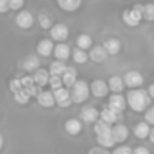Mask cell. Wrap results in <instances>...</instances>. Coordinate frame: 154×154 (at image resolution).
Returning <instances> with one entry per match:
<instances>
[{
	"label": "cell",
	"mask_w": 154,
	"mask_h": 154,
	"mask_svg": "<svg viewBox=\"0 0 154 154\" xmlns=\"http://www.w3.org/2000/svg\"><path fill=\"white\" fill-rule=\"evenodd\" d=\"M127 104L133 111L142 112L146 111L147 107L150 106L152 96L145 89H131L127 92Z\"/></svg>",
	"instance_id": "1"
},
{
	"label": "cell",
	"mask_w": 154,
	"mask_h": 154,
	"mask_svg": "<svg viewBox=\"0 0 154 154\" xmlns=\"http://www.w3.org/2000/svg\"><path fill=\"white\" fill-rule=\"evenodd\" d=\"M70 93H72L73 103L81 104L85 100H88L91 93V85H88V82L85 80H77L73 84V87L70 88Z\"/></svg>",
	"instance_id": "2"
},
{
	"label": "cell",
	"mask_w": 154,
	"mask_h": 154,
	"mask_svg": "<svg viewBox=\"0 0 154 154\" xmlns=\"http://www.w3.org/2000/svg\"><path fill=\"white\" fill-rule=\"evenodd\" d=\"M53 93H54V97H56V104L62 107V108H66V107H69L73 103L72 93H70V91L66 87L53 89Z\"/></svg>",
	"instance_id": "3"
},
{
	"label": "cell",
	"mask_w": 154,
	"mask_h": 154,
	"mask_svg": "<svg viewBox=\"0 0 154 154\" xmlns=\"http://www.w3.org/2000/svg\"><path fill=\"white\" fill-rule=\"evenodd\" d=\"M143 18V14L142 11L137 10V8H131V10H125L122 14V20L125 22L126 26L128 27H135L139 24L141 19Z\"/></svg>",
	"instance_id": "4"
},
{
	"label": "cell",
	"mask_w": 154,
	"mask_h": 154,
	"mask_svg": "<svg viewBox=\"0 0 154 154\" xmlns=\"http://www.w3.org/2000/svg\"><path fill=\"white\" fill-rule=\"evenodd\" d=\"M15 23L19 29L22 30H29L34 26V16L30 11H26V10H22L16 14L15 16Z\"/></svg>",
	"instance_id": "5"
},
{
	"label": "cell",
	"mask_w": 154,
	"mask_h": 154,
	"mask_svg": "<svg viewBox=\"0 0 154 154\" xmlns=\"http://www.w3.org/2000/svg\"><path fill=\"white\" fill-rule=\"evenodd\" d=\"M50 35L51 39L57 41V42H65L69 38V27L65 23H57L53 24L50 29Z\"/></svg>",
	"instance_id": "6"
},
{
	"label": "cell",
	"mask_w": 154,
	"mask_h": 154,
	"mask_svg": "<svg viewBox=\"0 0 154 154\" xmlns=\"http://www.w3.org/2000/svg\"><path fill=\"white\" fill-rule=\"evenodd\" d=\"M108 57V51L106 50L103 45H95L89 49V60L96 64H101L104 62Z\"/></svg>",
	"instance_id": "7"
},
{
	"label": "cell",
	"mask_w": 154,
	"mask_h": 154,
	"mask_svg": "<svg viewBox=\"0 0 154 154\" xmlns=\"http://www.w3.org/2000/svg\"><path fill=\"white\" fill-rule=\"evenodd\" d=\"M108 82H106L104 80H95L91 82V93L95 97H106L108 95Z\"/></svg>",
	"instance_id": "8"
},
{
	"label": "cell",
	"mask_w": 154,
	"mask_h": 154,
	"mask_svg": "<svg viewBox=\"0 0 154 154\" xmlns=\"http://www.w3.org/2000/svg\"><path fill=\"white\" fill-rule=\"evenodd\" d=\"M108 106L111 107L112 109H115V111H118V112L122 114V112L125 111L126 106H127V99H126L122 93H115L114 92L111 96H109Z\"/></svg>",
	"instance_id": "9"
},
{
	"label": "cell",
	"mask_w": 154,
	"mask_h": 154,
	"mask_svg": "<svg viewBox=\"0 0 154 154\" xmlns=\"http://www.w3.org/2000/svg\"><path fill=\"white\" fill-rule=\"evenodd\" d=\"M125 82L127 87L130 88H138L143 84V76L138 72V70H128L126 72V75L123 76Z\"/></svg>",
	"instance_id": "10"
},
{
	"label": "cell",
	"mask_w": 154,
	"mask_h": 154,
	"mask_svg": "<svg viewBox=\"0 0 154 154\" xmlns=\"http://www.w3.org/2000/svg\"><path fill=\"white\" fill-rule=\"evenodd\" d=\"M37 101L43 108H51L56 104V97H54L53 91H41L37 96Z\"/></svg>",
	"instance_id": "11"
},
{
	"label": "cell",
	"mask_w": 154,
	"mask_h": 154,
	"mask_svg": "<svg viewBox=\"0 0 154 154\" xmlns=\"http://www.w3.org/2000/svg\"><path fill=\"white\" fill-rule=\"evenodd\" d=\"M99 118H100V114L92 106H87L80 111V119L85 123H95Z\"/></svg>",
	"instance_id": "12"
},
{
	"label": "cell",
	"mask_w": 154,
	"mask_h": 154,
	"mask_svg": "<svg viewBox=\"0 0 154 154\" xmlns=\"http://www.w3.org/2000/svg\"><path fill=\"white\" fill-rule=\"evenodd\" d=\"M54 43L53 39H49V38H45V39L39 41L37 45V54L41 57H49L51 53L54 51Z\"/></svg>",
	"instance_id": "13"
},
{
	"label": "cell",
	"mask_w": 154,
	"mask_h": 154,
	"mask_svg": "<svg viewBox=\"0 0 154 154\" xmlns=\"http://www.w3.org/2000/svg\"><path fill=\"white\" fill-rule=\"evenodd\" d=\"M54 57L57 60H61V61L66 62L70 58V54H72V50L64 42H58V45L54 46V51H53Z\"/></svg>",
	"instance_id": "14"
},
{
	"label": "cell",
	"mask_w": 154,
	"mask_h": 154,
	"mask_svg": "<svg viewBox=\"0 0 154 154\" xmlns=\"http://www.w3.org/2000/svg\"><path fill=\"white\" fill-rule=\"evenodd\" d=\"M39 65H41V60L35 54H30L23 60V69L29 73H32L37 69H39Z\"/></svg>",
	"instance_id": "15"
},
{
	"label": "cell",
	"mask_w": 154,
	"mask_h": 154,
	"mask_svg": "<svg viewBox=\"0 0 154 154\" xmlns=\"http://www.w3.org/2000/svg\"><path fill=\"white\" fill-rule=\"evenodd\" d=\"M112 135H114L116 143H122L128 138V128L122 123H118L112 127Z\"/></svg>",
	"instance_id": "16"
},
{
	"label": "cell",
	"mask_w": 154,
	"mask_h": 154,
	"mask_svg": "<svg viewBox=\"0 0 154 154\" xmlns=\"http://www.w3.org/2000/svg\"><path fill=\"white\" fill-rule=\"evenodd\" d=\"M81 128H82V125H81V120L76 119V118H69V119L65 122V131H66L69 135H79L81 133Z\"/></svg>",
	"instance_id": "17"
},
{
	"label": "cell",
	"mask_w": 154,
	"mask_h": 154,
	"mask_svg": "<svg viewBox=\"0 0 154 154\" xmlns=\"http://www.w3.org/2000/svg\"><path fill=\"white\" fill-rule=\"evenodd\" d=\"M120 116V112L115 111V109H112L111 107H104L103 111L100 112V119H103L104 122L109 123V125H114V123L118 122V119H119Z\"/></svg>",
	"instance_id": "18"
},
{
	"label": "cell",
	"mask_w": 154,
	"mask_h": 154,
	"mask_svg": "<svg viewBox=\"0 0 154 154\" xmlns=\"http://www.w3.org/2000/svg\"><path fill=\"white\" fill-rule=\"evenodd\" d=\"M34 80H35V84L39 85L41 88L45 87L46 84H49V80H50V70H46V69H42V68H39V69H37L34 72Z\"/></svg>",
	"instance_id": "19"
},
{
	"label": "cell",
	"mask_w": 154,
	"mask_h": 154,
	"mask_svg": "<svg viewBox=\"0 0 154 154\" xmlns=\"http://www.w3.org/2000/svg\"><path fill=\"white\" fill-rule=\"evenodd\" d=\"M82 0H57V4L61 10L66 12H75L81 7Z\"/></svg>",
	"instance_id": "20"
},
{
	"label": "cell",
	"mask_w": 154,
	"mask_h": 154,
	"mask_svg": "<svg viewBox=\"0 0 154 154\" xmlns=\"http://www.w3.org/2000/svg\"><path fill=\"white\" fill-rule=\"evenodd\" d=\"M125 79H122V77L119 76H111L108 79V87H109V91H112V92L115 93H122L123 89H125Z\"/></svg>",
	"instance_id": "21"
},
{
	"label": "cell",
	"mask_w": 154,
	"mask_h": 154,
	"mask_svg": "<svg viewBox=\"0 0 154 154\" xmlns=\"http://www.w3.org/2000/svg\"><path fill=\"white\" fill-rule=\"evenodd\" d=\"M103 46L106 48V50L108 51V54H111V56L118 54L120 51V49H122V43H120V41L116 39V38H108L107 41H104Z\"/></svg>",
	"instance_id": "22"
},
{
	"label": "cell",
	"mask_w": 154,
	"mask_h": 154,
	"mask_svg": "<svg viewBox=\"0 0 154 154\" xmlns=\"http://www.w3.org/2000/svg\"><path fill=\"white\" fill-rule=\"evenodd\" d=\"M62 81H64V85L66 88L73 87V84L77 81V72L75 68H72V66L66 68V70H65L64 75H62Z\"/></svg>",
	"instance_id": "23"
},
{
	"label": "cell",
	"mask_w": 154,
	"mask_h": 154,
	"mask_svg": "<svg viewBox=\"0 0 154 154\" xmlns=\"http://www.w3.org/2000/svg\"><path fill=\"white\" fill-rule=\"evenodd\" d=\"M96 139H97V145L106 147V149H109V147H114L116 141H115L114 135H112V131L106 134H101V135H96Z\"/></svg>",
	"instance_id": "24"
},
{
	"label": "cell",
	"mask_w": 154,
	"mask_h": 154,
	"mask_svg": "<svg viewBox=\"0 0 154 154\" xmlns=\"http://www.w3.org/2000/svg\"><path fill=\"white\" fill-rule=\"evenodd\" d=\"M150 130H152V128L149 127V123L145 120V122L138 123V125L134 127V135H135L137 138H139V139H145V138L149 137Z\"/></svg>",
	"instance_id": "25"
},
{
	"label": "cell",
	"mask_w": 154,
	"mask_h": 154,
	"mask_svg": "<svg viewBox=\"0 0 154 154\" xmlns=\"http://www.w3.org/2000/svg\"><path fill=\"white\" fill-rule=\"evenodd\" d=\"M72 58L76 64H85V62L89 60V54L85 53L84 49L77 46V48L73 49V51H72Z\"/></svg>",
	"instance_id": "26"
},
{
	"label": "cell",
	"mask_w": 154,
	"mask_h": 154,
	"mask_svg": "<svg viewBox=\"0 0 154 154\" xmlns=\"http://www.w3.org/2000/svg\"><path fill=\"white\" fill-rule=\"evenodd\" d=\"M66 65H65V61H61V60H56L54 62L50 64V75H57V76H62L64 72L66 70Z\"/></svg>",
	"instance_id": "27"
},
{
	"label": "cell",
	"mask_w": 154,
	"mask_h": 154,
	"mask_svg": "<svg viewBox=\"0 0 154 154\" xmlns=\"http://www.w3.org/2000/svg\"><path fill=\"white\" fill-rule=\"evenodd\" d=\"M93 131H95L96 135H101V134H106V133L112 131V127H111V125H109V123H107V122H104L103 119H100V120H96V122H95Z\"/></svg>",
	"instance_id": "28"
},
{
	"label": "cell",
	"mask_w": 154,
	"mask_h": 154,
	"mask_svg": "<svg viewBox=\"0 0 154 154\" xmlns=\"http://www.w3.org/2000/svg\"><path fill=\"white\" fill-rule=\"evenodd\" d=\"M76 43L79 48L84 49V50H88V49L92 48V38H91L88 34H81V35H79Z\"/></svg>",
	"instance_id": "29"
},
{
	"label": "cell",
	"mask_w": 154,
	"mask_h": 154,
	"mask_svg": "<svg viewBox=\"0 0 154 154\" xmlns=\"http://www.w3.org/2000/svg\"><path fill=\"white\" fill-rule=\"evenodd\" d=\"M30 97H31V96H30V93L27 92L24 88L14 93V99H15V101H16L18 104H22V106H24V104L29 103Z\"/></svg>",
	"instance_id": "30"
},
{
	"label": "cell",
	"mask_w": 154,
	"mask_h": 154,
	"mask_svg": "<svg viewBox=\"0 0 154 154\" xmlns=\"http://www.w3.org/2000/svg\"><path fill=\"white\" fill-rule=\"evenodd\" d=\"M38 20H39L41 27H42V29H45V30H50L51 27H53V20H51V18L46 12L39 14V16H38Z\"/></svg>",
	"instance_id": "31"
},
{
	"label": "cell",
	"mask_w": 154,
	"mask_h": 154,
	"mask_svg": "<svg viewBox=\"0 0 154 154\" xmlns=\"http://www.w3.org/2000/svg\"><path fill=\"white\" fill-rule=\"evenodd\" d=\"M143 18L149 22L154 20V4L153 3H149V4L143 5Z\"/></svg>",
	"instance_id": "32"
},
{
	"label": "cell",
	"mask_w": 154,
	"mask_h": 154,
	"mask_svg": "<svg viewBox=\"0 0 154 154\" xmlns=\"http://www.w3.org/2000/svg\"><path fill=\"white\" fill-rule=\"evenodd\" d=\"M64 81H62V76H57V75H51L50 80H49V85H50L51 89H57V88H61Z\"/></svg>",
	"instance_id": "33"
},
{
	"label": "cell",
	"mask_w": 154,
	"mask_h": 154,
	"mask_svg": "<svg viewBox=\"0 0 154 154\" xmlns=\"http://www.w3.org/2000/svg\"><path fill=\"white\" fill-rule=\"evenodd\" d=\"M10 89H11V92H12V93H15V92H18V91L23 89V84H22V80H19V79L11 80V81H10Z\"/></svg>",
	"instance_id": "34"
},
{
	"label": "cell",
	"mask_w": 154,
	"mask_h": 154,
	"mask_svg": "<svg viewBox=\"0 0 154 154\" xmlns=\"http://www.w3.org/2000/svg\"><path fill=\"white\" fill-rule=\"evenodd\" d=\"M145 120H146L149 125H153L154 126V106L149 107L145 112Z\"/></svg>",
	"instance_id": "35"
},
{
	"label": "cell",
	"mask_w": 154,
	"mask_h": 154,
	"mask_svg": "<svg viewBox=\"0 0 154 154\" xmlns=\"http://www.w3.org/2000/svg\"><path fill=\"white\" fill-rule=\"evenodd\" d=\"M8 4H10V10L18 11L24 5V0H8Z\"/></svg>",
	"instance_id": "36"
},
{
	"label": "cell",
	"mask_w": 154,
	"mask_h": 154,
	"mask_svg": "<svg viewBox=\"0 0 154 154\" xmlns=\"http://www.w3.org/2000/svg\"><path fill=\"white\" fill-rule=\"evenodd\" d=\"M20 80H22V84H23V88H29L35 84L34 76H24V77H22Z\"/></svg>",
	"instance_id": "37"
},
{
	"label": "cell",
	"mask_w": 154,
	"mask_h": 154,
	"mask_svg": "<svg viewBox=\"0 0 154 154\" xmlns=\"http://www.w3.org/2000/svg\"><path fill=\"white\" fill-rule=\"evenodd\" d=\"M134 150L131 149V147H128V146H119V147H116V149H114V154H131Z\"/></svg>",
	"instance_id": "38"
},
{
	"label": "cell",
	"mask_w": 154,
	"mask_h": 154,
	"mask_svg": "<svg viewBox=\"0 0 154 154\" xmlns=\"http://www.w3.org/2000/svg\"><path fill=\"white\" fill-rule=\"evenodd\" d=\"M8 10H10L8 0H0V14H5Z\"/></svg>",
	"instance_id": "39"
},
{
	"label": "cell",
	"mask_w": 154,
	"mask_h": 154,
	"mask_svg": "<svg viewBox=\"0 0 154 154\" xmlns=\"http://www.w3.org/2000/svg\"><path fill=\"white\" fill-rule=\"evenodd\" d=\"M89 153H91V154H93V153L107 154V149H106V147H103V146H100V145H99V147H92V149L89 150Z\"/></svg>",
	"instance_id": "40"
},
{
	"label": "cell",
	"mask_w": 154,
	"mask_h": 154,
	"mask_svg": "<svg viewBox=\"0 0 154 154\" xmlns=\"http://www.w3.org/2000/svg\"><path fill=\"white\" fill-rule=\"evenodd\" d=\"M133 153H135V154H149V149L139 146V147H137V149H134Z\"/></svg>",
	"instance_id": "41"
},
{
	"label": "cell",
	"mask_w": 154,
	"mask_h": 154,
	"mask_svg": "<svg viewBox=\"0 0 154 154\" xmlns=\"http://www.w3.org/2000/svg\"><path fill=\"white\" fill-rule=\"evenodd\" d=\"M147 92H149V95L152 96V99H154V84H150L149 88H147Z\"/></svg>",
	"instance_id": "42"
},
{
	"label": "cell",
	"mask_w": 154,
	"mask_h": 154,
	"mask_svg": "<svg viewBox=\"0 0 154 154\" xmlns=\"http://www.w3.org/2000/svg\"><path fill=\"white\" fill-rule=\"evenodd\" d=\"M149 138H150V141H152V143H154V128H152V130H150Z\"/></svg>",
	"instance_id": "43"
},
{
	"label": "cell",
	"mask_w": 154,
	"mask_h": 154,
	"mask_svg": "<svg viewBox=\"0 0 154 154\" xmlns=\"http://www.w3.org/2000/svg\"><path fill=\"white\" fill-rule=\"evenodd\" d=\"M3 143H4V139H3L2 134H0V150H2V147H3Z\"/></svg>",
	"instance_id": "44"
}]
</instances>
